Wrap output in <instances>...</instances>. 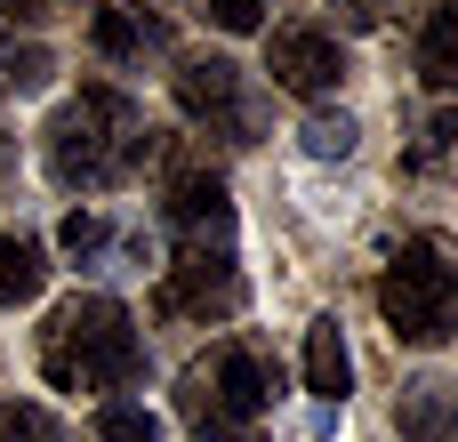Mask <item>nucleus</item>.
Returning <instances> with one entry per match:
<instances>
[{"mask_svg": "<svg viewBox=\"0 0 458 442\" xmlns=\"http://www.w3.org/2000/svg\"><path fill=\"white\" fill-rule=\"evenodd\" d=\"M338 8H354L362 24H386V16H394V8H411V0H338Z\"/></svg>", "mask_w": 458, "mask_h": 442, "instance_id": "nucleus-22", "label": "nucleus"}, {"mask_svg": "<svg viewBox=\"0 0 458 442\" xmlns=\"http://www.w3.org/2000/svg\"><path fill=\"white\" fill-rule=\"evenodd\" d=\"M89 40H97V56H113V64L161 56V48H169V16H161V8H97Z\"/></svg>", "mask_w": 458, "mask_h": 442, "instance_id": "nucleus-9", "label": "nucleus"}, {"mask_svg": "<svg viewBox=\"0 0 458 442\" xmlns=\"http://www.w3.org/2000/svg\"><path fill=\"white\" fill-rule=\"evenodd\" d=\"M169 225H177V250H233V201H225V177H209V169H177V177H169Z\"/></svg>", "mask_w": 458, "mask_h": 442, "instance_id": "nucleus-8", "label": "nucleus"}, {"mask_svg": "<svg viewBox=\"0 0 458 442\" xmlns=\"http://www.w3.org/2000/svg\"><path fill=\"white\" fill-rule=\"evenodd\" d=\"M378 314L403 346H443L458 330V266L443 242H403L394 266L378 274Z\"/></svg>", "mask_w": 458, "mask_h": 442, "instance_id": "nucleus-4", "label": "nucleus"}, {"mask_svg": "<svg viewBox=\"0 0 458 442\" xmlns=\"http://www.w3.org/2000/svg\"><path fill=\"white\" fill-rule=\"evenodd\" d=\"M209 24L217 32H258L266 24V0H209Z\"/></svg>", "mask_w": 458, "mask_h": 442, "instance_id": "nucleus-20", "label": "nucleus"}, {"mask_svg": "<svg viewBox=\"0 0 458 442\" xmlns=\"http://www.w3.org/2000/svg\"><path fill=\"white\" fill-rule=\"evenodd\" d=\"M394 427H403V442H458V387H451V378H419V387H403Z\"/></svg>", "mask_w": 458, "mask_h": 442, "instance_id": "nucleus-10", "label": "nucleus"}, {"mask_svg": "<svg viewBox=\"0 0 458 442\" xmlns=\"http://www.w3.org/2000/svg\"><path fill=\"white\" fill-rule=\"evenodd\" d=\"M137 362H145V346H137V322L121 298H64L40 330V378L64 395H113L137 378Z\"/></svg>", "mask_w": 458, "mask_h": 442, "instance_id": "nucleus-2", "label": "nucleus"}, {"mask_svg": "<svg viewBox=\"0 0 458 442\" xmlns=\"http://www.w3.org/2000/svg\"><path fill=\"white\" fill-rule=\"evenodd\" d=\"M266 72H274V89H290V97H330V89L346 81V48H338V32H322V24H282V32L266 40Z\"/></svg>", "mask_w": 458, "mask_h": 442, "instance_id": "nucleus-7", "label": "nucleus"}, {"mask_svg": "<svg viewBox=\"0 0 458 442\" xmlns=\"http://www.w3.org/2000/svg\"><path fill=\"white\" fill-rule=\"evenodd\" d=\"M346 387H354V354H346L338 314H322V322L306 330V395H322V411H338Z\"/></svg>", "mask_w": 458, "mask_h": 442, "instance_id": "nucleus-11", "label": "nucleus"}, {"mask_svg": "<svg viewBox=\"0 0 458 442\" xmlns=\"http://www.w3.org/2000/svg\"><path fill=\"white\" fill-rule=\"evenodd\" d=\"M274 387H282V362L250 338H225L209 346L201 362H185L177 378V419L193 427L201 442H250L258 419L274 411Z\"/></svg>", "mask_w": 458, "mask_h": 442, "instance_id": "nucleus-3", "label": "nucleus"}, {"mask_svg": "<svg viewBox=\"0 0 458 442\" xmlns=\"http://www.w3.org/2000/svg\"><path fill=\"white\" fill-rule=\"evenodd\" d=\"M0 442H64L40 403H0Z\"/></svg>", "mask_w": 458, "mask_h": 442, "instance_id": "nucleus-17", "label": "nucleus"}, {"mask_svg": "<svg viewBox=\"0 0 458 442\" xmlns=\"http://www.w3.org/2000/svg\"><path fill=\"white\" fill-rule=\"evenodd\" d=\"M419 81L427 89H458V0H443L419 32Z\"/></svg>", "mask_w": 458, "mask_h": 442, "instance_id": "nucleus-13", "label": "nucleus"}, {"mask_svg": "<svg viewBox=\"0 0 458 442\" xmlns=\"http://www.w3.org/2000/svg\"><path fill=\"white\" fill-rule=\"evenodd\" d=\"M169 89H177V113H185V121H201L209 137L250 145L258 113H250V97H242V64H225V56H185Z\"/></svg>", "mask_w": 458, "mask_h": 442, "instance_id": "nucleus-6", "label": "nucleus"}, {"mask_svg": "<svg viewBox=\"0 0 458 442\" xmlns=\"http://www.w3.org/2000/svg\"><path fill=\"white\" fill-rule=\"evenodd\" d=\"M97 442H161V419L145 403H105L97 411Z\"/></svg>", "mask_w": 458, "mask_h": 442, "instance_id": "nucleus-14", "label": "nucleus"}, {"mask_svg": "<svg viewBox=\"0 0 458 442\" xmlns=\"http://www.w3.org/2000/svg\"><path fill=\"white\" fill-rule=\"evenodd\" d=\"M0 81L8 89H40L48 81V48H32V40L24 48H0Z\"/></svg>", "mask_w": 458, "mask_h": 442, "instance_id": "nucleus-18", "label": "nucleus"}, {"mask_svg": "<svg viewBox=\"0 0 458 442\" xmlns=\"http://www.w3.org/2000/svg\"><path fill=\"white\" fill-rule=\"evenodd\" d=\"M56 242H64L72 258H97V250H105V217H97V209H72V217L56 225Z\"/></svg>", "mask_w": 458, "mask_h": 442, "instance_id": "nucleus-19", "label": "nucleus"}, {"mask_svg": "<svg viewBox=\"0 0 458 442\" xmlns=\"http://www.w3.org/2000/svg\"><path fill=\"white\" fill-rule=\"evenodd\" d=\"M298 137H306L314 161H346V153H354V121H346V113H314Z\"/></svg>", "mask_w": 458, "mask_h": 442, "instance_id": "nucleus-15", "label": "nucleus"}, {"mask_svg": "<svg viewBox=\"0 0 458 442\" xmlns=\"http://www.w3.org/2000/svg\"><path fill=\"white\" fill-rule=\"evenodd\" d=\"M40 153H48V177L64 193H105V185H121L153 153V129L137 121V105L121 89L97 81V89H81V97L56 105V121L40 129Z\"/></svg>", "mask_w": 458, "mask_h": 442, "instance_id": "nucleus-1", "label": "nucleus"}, {"mask_svg": "<svg viewBox=\"0 0 458 442\" xmlns=\"http://www.w3.org/2000/svg\"><path fill=\"white\" fill-rule=\"evenodd\" d=\"M411 169H458V113H435V121H427V137H419Z\"/></svg>", "mask_w": 458, "mask_h": 442, "instance_id": "nucleus-16", "label": "nucleus"}, {"mask_svg": "<svg viewBox=\"0 0 458 442\" xmlns=\"http://www.w3.org/2000/svg\"><path fill=\"white\" fill-rule=\"evenodd\" d=\"M56 8H72V0H0V16H16V24H40V16H56Z\"/></svg>", "mask_w": 458, "mask_h": 442, "instance_id": "nucleus-21", "label": "nucleus"}, {"mask_svg": "<svg viewBox=\"0 0 458 442\" xmlns=\"http://www.w3.org/2000/svg\"><path fill=\"white\" fill-rule=\"evenodd\" d=\"M48 290V250L32 234H0V306H32Z\"/></svg>", "mask_w": 458, "mask_h": 442, "instance_id": "nucleus-12", "label": "nucleus"}, {"mask_svg": "<svg viewBox=\"0 0 458 442\" xmlns=\"http://www.w3.org/2000/svg\"><path fill=\"white\" fill-rule=\"evenodd\" d=\"M153 306H161L169 322H233V314L250 306V282H242L233 250H177V266L161 274Z\"/></svg>", "mask_w": 458, "mask_h": 442, "instance_id": "nucleus-5", "label": "nucleus"}]
</instances>
